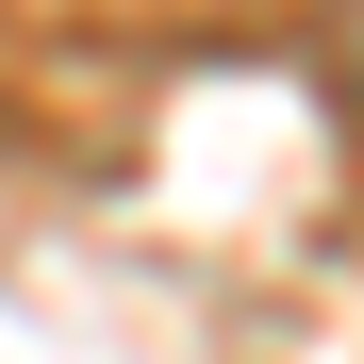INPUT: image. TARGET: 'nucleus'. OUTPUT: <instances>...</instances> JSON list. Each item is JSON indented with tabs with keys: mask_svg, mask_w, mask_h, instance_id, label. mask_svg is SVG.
<instances>
[{
	"mask_svg": "<svg viewBox=\"0 0 364 364\" xmlns=\"http://www.w3.org/2000/svg\"><path fill=\"white\" fill-rule=\"evenodd\" d=\"M348 100H364V0H348Z\"/></svg>",
	"mask_w": 364,
	"mask_h": 364,
	"instance_id": "nucleus-1",
	"label": "nucleus"
}]
</instances>
